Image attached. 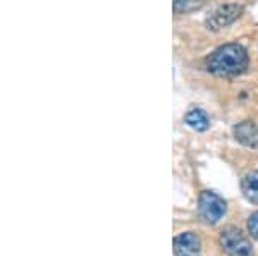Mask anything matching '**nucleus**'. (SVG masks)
Masks as SVG:
<instances>
[{
	"label": "nucleus",
	"mask_w": 258,
	"mask_h": 256,
	"mask_svg": "<svg viewBox=\"0 0 258 256\" xmlns=\"http://www.w3.org/2000/svg\"><path fill=\"white\" fill-rule=\"evenodd\" d=\"M232 136L238 143L246 148L258 150V124L255 122H239L232 127Z\"/></svg>",
	"instance_id": "nucleus-6"
},
{
	"label": "nucleus",
	"mask_w": 258,
	"mask_h": 256,
	"mask_svg": "<svg viewBox=\"0 0 258 256\" xmlns=\"http://www.w3.org/2000/svg\"><path fill=\"white\" fill-rule=\"evenodd\" d=\"M184 122L188 124L191 129L200 131V133H203V131H207L210 127L209 115L202 109H191L189 112L184 115Z\"/></svg>",
	"instance_id": "nucleus-8"
},
{
	"label": "nucleus",
	"mask_w": 258,
	"mask_h": 256,
	"mask_svg": "<svg viewBox=\"0 0 258 256\" xmlns=\"http://www.w3.org/2000/svg\"><path fill=\"white\" fill-rule=\"evenodd\" d=\"M241 193L249 203L258 205V170L248 172L241 179Z\"/></svg>",
	"instance_id": "nucleus-7"
},
{
	"label": "nucleus",
	"mask_w": 258,
	"mask_h": 256,
	"mask_svg": "<svg viewBox=\"0 0 258 256\" xmlns=\"http://www.w3.org/2000/svg\"><path fill=\"white\" fill-rule=\"evenodd\" d=\"M172 247L176 256H200L202 239L197 232H182L174 237Z\"/></svg>",
	"instance_id": "nucleus-5"
},
{
	"label": "nucleus",
	"mask_w": 258,
	"mask_h": 256,
	"mask_svg": "<svg viewBox=\"0 0 258 256\" xmlns=\"http://www.w3.org/2000/svg\"><path fill=\"white\" fill-rule=\"evenodd\" d=\"M244 7L241 4H224L217 7L209 18L205 19V26L209 31H220L224 28L231 26L234 21H238L243 14Z\"/></svg>",
	"instance_id": "nucleus-4"
},
{
	"label": "nucleus",
	"mask_w": 258,
	"mask_h": 256,
	"mask_svg": "<svg viewBox=\"0 0 258 256\" xmlns=\"http://www.w3.org/2000/svg\"><path fill=\"white\" fill-rule=\"evenodd\" d=\"M207 0H174V12L176 14H189L193 11L202 9Z\"/></svg>",
	"instance_id": "nucleus-9"
},
{
	"label": "nucleus",
	"mask_w": 258,
	"mask_h": 256,
	"mask_svg": "<svg viewBox=\"0 0 258 256\" xmlns=\"http://www.w3.org/2000/svg\"><path fill=\"white\" fill-rule=\"evenodd\" d=\"M220 246L229 256H253V246L239 229L229 227L220 234Z\"/></svg>",
	"instance_id": "nucleus-3"
},
{
	"label": "nucleus",
	"mask_w": 258,
	"mask_h": 256,
	"mask_svg": "<svg viewBox=\"0 0 258 256\" xmlns=\"http://www.w3.org/2000/svg\"><path fill=\"white\" fill-rule=\"evenodd\" d=\"M227 212V205L224 198L214 191H203L198 198V215L205 224L215 225Z\"/></svg>",
	"instance_id": "nucleus-2"
},
{
	"label": "nucleus",
	"mask_w": 258,
	"mask_h": 256,
	"mask_svg": "<svg viewBox=\"0 0 258 256\" xmlns=\"http://www.w3.org/2000/svg\"><path fill=\"white\" fill-rule=\"evenodd\" d=\"M248 232L251 234V237L258 239V212L251 213L248 218Z\"/></svg>",
	"instance_id": "nucleus-10"
},
{
	"label": "nucleus",
	"mask_w": 258,
	"mask_h": 256,
	"mask_svg": "<svg viewBox=\"0 0 258 256\" xmlns=\"http://www.w3.org/2000/svg\"><path fill=\"white\" fill-rule=\"evenodd\" d=\"M248 52L239 43H226L207 59V71L217 77H234L248 69Z\"/></svg>",
	"instance_id": "nucleus-1"
}]
</instances>
